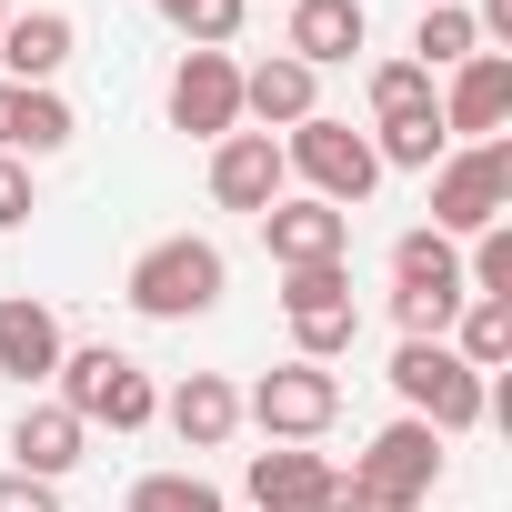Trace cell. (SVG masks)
Masks as SVG:
<instances>
[{
  "label": "cell",
  "instance_id": "cell-1",
  "mask_svg": "<svg viewBox=\"0 0 512 512\" xmlns=\"http://www.w3.org/2000/svg\"><path fill=\"white\" fill-rule=\"evenodd\" d=\"M51 402H61L81 432H151V422H161V382H151L131 352H111V342H81V352H61V372H51Z\"/></svg>",
  "mask_w": 512,
  "mask_h": 512
},
{
  "label": "cell",
  "instance_id": "cell-2",
  "mask_svg": "<svg viewBox=\"0 0 512 512\" xmlns=\"http://www.w3.org/2000/svg\"><path fill=\"white\" fill-rule=\"evenodd\" d=\"M221 292H231V262H221V241H201V231L151 241L141 262H131V282H121V302L141 322H201Z\"/></svg>",
  "mask_w": 512,
  "mask_h": 512
},
{
  "label": "cell",
  "instance_id": "cell-3",
  "mask_svg": "<svg viewBox=\"0 0 512 512\" xmlns=\"http://www.w3.org/2000/svg\"><path fill=\"white\" fill-rule=\"evenodd\" d=\"M422 181H432V231H442V241H482V231L512 211V141H462V151H442Z\"/></svg>",
  "mask_w": 512,
  "mask_h": 512
},
{
  "label": "cell",
  "instance_id": "cell-4",
  "mask_svg": "<svg viewBox=\"0 0 512 512\" xmlns=\"http://www.w3.org/2000/svg\"><path fill=\"white\" fill-rule=\"evenodd\" d=\"M392 392H402V412L432 422L442 442H462V432L492 412V382H482L452 342H402V352H392Z\"/></svg>",
  "mask_w": 512,
  "mask_h": 512
},
{
  "label": "cell",
  "instance_id": "cell-5",
  "mask_svg": "<svg viewBox=\"0 0 512 512\" xmlns=\"http://www.w3.org/2000/svg\"><path fill=\"white\" fill-rule=\"evenodd\" d=\"M282 171H302V181H312V201H332V211H362V201H372V181H382L372 131H352V121H332V111H312L302 131H282Z\"/></svg>",
  "mask_w": 512,
  "mask_h": 512
},
{
  "label": "cell",
  "instance_id": "cell-6",
  "mask_svg": "<svg viewBox=\"0 0 512 512\" xmlns=\"http://www.w3.org/2000/svg\"><path fill=\"white\" fill-rule=\"evenodd\" d=\"M282 322H292V362H342L362 342V302H352V262H312V272H282Z\"/></svg>",
  "mask_w": 512,
  "mask_h": 512
},
{
  "label": "cell",
  "instance_id": "cell-7",
  "mask_svg": "<svg viewBox=\"0 0 512 512\" xmlns=\"http://www.w3.org/2000/svg\"><path fill=\"white\" fill-rule=\"evenodd\" d=\"M442 452H452V442H442L432 422H412V412H402V422H382V432H372V452L352 462V482L372 492V512H422V502L442 492Z\"/></svg>",
  "mask_w": 512,
  "mask_h": 512
},
{
  "label": "cell",
  "instance_id": "cell-8",
  "mask_svg": "<svg viewBox=\"0 0 512 512\" xmlns=\"http://www.w3.org/2000/svg\"><path fill=\"white\" fill-rule=\"evenodd\" d=\"M241 422H262V442H322L342 422V382L322 362H272L241 392Z\"/></svg>",
  "mask_w": 512,
  "mask_h": 512
},
{
  "label": "cell",
  "instance_id": "cell-9",
  "mask_svg": "<svg viewBox=\"0 0 512 512\" xmlns=\"http://www.w3.org/2000/svg\"><path fill=\"white\" fill-rule=\"evenodd\" d=\"M161 111H171V131H191V141H231V131H241V61H231V51H181Z\"/></svg>",
  "mask_w": 512,
  "mask_h": 512
},
{
  "label": "cell",
  "instance_id": "cell-10",
  "mask_svg": "<svg viewBox=\"0 0 512 512\" xmlns=\"http://www.w3.org/2000/svg\"><path fill=\"white\" fill-rule=\"evenodd\" d=\"M262 251H272V272H312V262H352V211L312 201V191H282L262 211Z\"/></svg>",
  "mask_w": 512,
  "mask_h": 512
},
{
  "label": "cell",
  "instance_id": "cell-11",
  "mask_svg": "<svg viewBox=\"0 0 512 512\" xmlns=\"http://www.w3.org/2000/svg\"><path fill=\"white\" fill-rule=\"evenodd\" d=\"M282 191H292V171H282V141H272V131L211 141V201H221V211H251V221H262Z\"/></svg>",
  "mask_w": 512,
  "mask_h": 512
},
{
  "label": "cell",
  "instance_id": "cell-12",
  "mask_svg": "<svg viewBox=\"0 0 512 512\" xmlns=\"http://www.w3.org/2000/svg\"><path fill=\"white\" fill-rule=\"evenodd\" d=\"M432 111H442L452 141H502V121H512V51H472Z\"/></svg>",
  "mask_w": 512,
  "mask_h": 512
},
{
  "label": "cell",
  "instance_id": "cell-13",
  "mask_svg": "<svg viewBox=\"0 0 512 512\" xmlns=\"http://www.w3.org/2000/svg\"><path fill=\"white\" fill-rule=\"evenodd\" d=\"M61 312L51 302H31V292H11L0 302V382H21V392H41L51 372H61Z\"/></svg>",
  "mask_w": 512,
  "mask_h": 512
},
{
  "label": "cell",
  "instance_id": "cell-14",
  "mask_svg": "<svg viewBox=\"0 0 512 512\" xmlns=\"http://www.w3.org/2000/svg\"><path fill=\"white\" fill-rule=\"evenodd\" d=\"M362 41H372V11H362V0H292V31H282V51H292L302 71H342Z\"/></svg>",
  "mask_w": 512,
  "mask_h": 512
},
{
  "label": "cell",
  "instance_id": "cell-15",
  "mask_svg": "<svg viewBox=\"0 0 512 512\" xmlns=\"http://www.w3.org/2000/svg\"><path fill=\"white\" fill-rule=\"evenodd\" d=\"M322 111V71H302L292 51H272V61H251L241 71V121H262V131H302Z\"/></svg>",
  "mask_w": 512,
  "mask_h": 512
},
{
  "label": "cell",
  "instance_id": "cell-16",
  "mask_svg": "<svg viewBox=\"0 0 512 512\" xmlns=\"http://www.w3.org/2000/svg\"><path fill=\"white\" fill-rule=\"evenodd\" d=\"M71 51H81L71 11H11V21H0V81H31V91H51Z\"/></svg>",
  "mask_w": 512,
  "mask_h": 512
},
{
  "label": "cell",
  "instance_id": "cell-17",
  "mask_svg": "<svg viewBox=\"0 0 512 512\" xmlns=\"http://www.w3.org/2000/svg\"><path fill=\"white\" fill-rule=\"evenodd\" d=\"M71 101L61 91H31V81H0V151L11 161H51V151H71Z\"/></svg>",
  "mask_w": 512,
  "mask_h": 512
},
{
  "label": "cell",
  "instance_id": "cell-18",
  "mask_svg": "<svg viewBox=\"0 0 512 512\" xmlns=\"http://www.w3.org/2000/svg\"><path fill=\"white\" fill-rule=\"evenodd\" d=\"M322 482H332V452H312V442H272V452H251V472H241L251 512H312Z\"/></svg>",
  "mask_w": 512,
  "mask_h": 512
},
{
  "label": "cell",
  "instance_id": "cell-19",
  "mask_svg": "<svg viewBox=\"0 0 512 512\" xmlns=\"http://www.w3.org/2000/svg\"><path fill=\"white\" fill-rule=\"evenodd\" d=\"M161 422H171L191 452H221V442L241 432V392H231L221 372H181V382L161 392Z\"/></svg>",
  "mask_w": 512,
  "mask_h": 512
},
{
  "label": "cell",
  "instance_id": "cell-20",
  "mask_svg": "<svg viewBox=\"0 0 512 512\" xmlns=\"http://www.w3.org/2000/svg\"><path fill=\"white\" fill-rule=\"evenodd\" d=\"M81 452H91V432H81L61 402H21V422H11V472L61 482V472H81Z\"/></svg>",
  "mask_w": 512,
  "mask_h": 512
},
{
  "label": "cell",
  "instance_id": "cell-21",
  "mask_svg": "<svg viewBox=\"0 0 512 512\" xmlns=\"http://www.w3.org/2000/svg\"><path fill=\"white\" fill-rule=\"evenodd\" d=\"M392 292H432V302H472L462 292V241H442L432 221L392 241Z\"/></svg>",
  "mask_w": 512,
  "mask_h": 512
},
{
  "label": "cell",
  "instance_id": "cell-22",
  "mask_svg": "<svg viewBox=\"0 0 512 512\" xmlns=\"http://www.w3.org/2000/svg\"><path fill=\"white\" fill-rule=\"evenodd\" d=\"M472 51H482L472 11H462V0H432V11L412 21V51H402V61H412V71H462Z\"/></svg>",
  "mask_w": 512,
  "mask_h": 512
},
{
  "label": "cell",
  "instance_id": "cell-23",
  "mask_svg": "<svg viewBox=\"0 0 512 512\" xmlns=\"http://www.w3.org/2000/svg\"><path fill=\"white\" fill-rule=\"evenodd\" d=\"M442 342H452V352H462V362H472V372L492 382V372L512 362V302H462Z\"/></svg>",
  "mask_w": 512,
  "mask_h": 512
},
{
  "label": "cell",
  "instance_id": "cell-24",
  "mask_svg": "<svg viewBox=\"0 0 512 512\" xmlns=\"http://www.w3.org/2000/svg\"><path fill=\"white\" fill-rule=\"evenodd\" d=\"M442 151H452L442 111H412V121H372V161H382V171H432Z\"/></svg>",
  "mask_w": 512,
  "mask_h": 512
},
{
  "label": "cell",
  "instance_id": "cell-25",
  "mask_svg": "<svg viewBox=\"0 0 512 512\" xmlns=\"http://www.w3.org/2000/svg\"><path fill=\"white\" fill-rule=\"evenodd\" d=\"M151 11L191 41V51H231L241 41V11H251V0H151Z\"/></svg>",
  "mask_w": 512,
  "mask_h": 512
},
{
  "label": "cell",
  "instance_id": "cell-26",
  "mask_svg": "<svg viewBox=\"0 0 512 512\" xmlns=\"http://www.w3.org/2000/svg\"><path fill=\"white\" fill-rule=\"evenodd\" d=\"M131 512H231V502H221V482H201V472H141V482H131Z\"/></svg>",
  "mask_w": 512,
  "mask_h": 512
},
{
  "label": "cell",
  "instance_id": "cell-27",
  "mask_svg": "<svg viewBox=\"0 0 512 512\" xmlns=\"http://www.w3.org/2000/svg\"><path fill=\"white\" fill-rule=\"evenodd\" d=\"M412 111H432V71H412V61H372V121H412Z\"/></svg>",
  "mask_w": 512,
  "mask_h": 512
},
{
  "label": "cell",
  "instance_id": "cell-28",
  "mask_svg": "<svg viewBox=\"0 0 512 512\" xmlns=\"http://www.w3.org/2000/svg\"><path fill=\"white\" fill-rule=\"evenodd\" d=\"M41 211V181H31V161H11V151H0V231H21Z\"/></svg>",
  "mask_w": 512,
  "mask_h": 512
},
{
  "label": "cell",
  "instance_id": "cell-29",
  "mask_svg": "<svg viewBox=\"0 0 512 512\" xmlns=\"http://www.w3.org/2000/svg\"><path fill=\"white\" fill-rule=\"evenodd\" d=\"M0 512H61V482H31V472H0Z\"/></svg>",
  "mask_w": 512,
  "mask_h": 512
},
{
  "label": "cell",
  "instance_id": "cell-30",
  "mask_svg": "<svg viewBox=\"0 0 512 512\" xmlns=\"http://www.w3.org/2000/svg\"><path fill=\"white\" fill-rule=\"evenodd\" d=\"M312 512H372V492H362V482H352V472H332V482H322V492H312Z\"/></svg>",
  "mask_w": 512,
  "mask_h": 512
},
{
  "label": "cell",
  "instance_id": "cell-31",
  "mask_svg": "<svg viewBox=\"0 0 512 512\" xmlns=\"http://www.w3.org/2000/svg\"><path fill=\"white\" fill-rule=\"evenodd\" d=\"M422 11H432V0H422Z\"/></svg>",
  "mask_w": 512,
  "mask_h": 512
},
{
  "label": "cell",
  "instance_id": "cell-32",
  "mask_svg": "<svg viewBox=\"0 0 512 512\" xmlns=\"http://www.w3.org/2000/svg\"><path fill=\"white\" fill-rule=\"evenodd\" d=\"M0 21H11V11H0Z\"/></svg>",
  "mask_w": 512,
  "mask_h": 512
}]
</instances>
